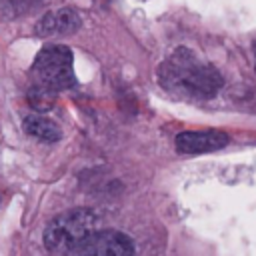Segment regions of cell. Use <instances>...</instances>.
Here are the masks:
<instances>
[{"label":"cell","mask_w":256,"mask_h":256,"mask_svg":"<svg viewBox=\"0 0 256 256\" xmlns=\"http://www.w3.org/2000/svg\"><path fill=\"white\" fill-rule=\"evenodd\" d=\"M158 80L168 92L186 98H212L222 86L218 70L186 48L174 50L160 64Z\"/></svg>","instance_id":"obj_1"},{"label":"cell","mask_w":256,"mask_h":256,"mask_svg":"<svg viewBox=\"0 0 256 256\" xmlns=\"http://www.w3.org/2000/svg\"><path fill=\"white\" fill-rule=\"evenodd\" d=\"M98 216L88 208H74L52 218L44 230V246L54 254H66L96 230Z\"/></svg>","instance_id":"obj_2"},{"label":"cell","mask_w":256,"mask_h":256,"mask_svg":"<svg viewBox=\"0 0 256 256\" xmlns=\"http://www.w3.org/2000/svg\"><path fill=\"white\" fill-rule=\"evenodd\" d=\"M32 76L36 86L50 92L72 88L76 84V76H74V58L70 48L62 44L44 46L32 64Z\"/></svg>","instance_id":"obj_3"},{"label":"cell","mask_w":256,"mask_h":256,"mask_svg":"<svg viewBox=\"0 0 256 256\" xmlns=\"http://www.w3.org/2000/svg\"><path fill=\"white\" fill-rule=\"evenodd\" d=\"M64 256H134V246L118 230H94Z\"/></svg>","instance_id":"obj_4"},{"label":"cell","mask_w":256,"mask_h":256,"mask_svg":"<svg viewBox=\"0 0 256 256\" xmlns=\"http://www.w3.org/2000/svg\"><path fill=\"white\" fill-rule=\"evenodd\" d=\"M174 144H176V150L182 154L214 152L228 144V136L220 130H194V132L178 134Z\"/></svg>","instance_id":"obj_5"},{"label":"cell","mask_w":256,"mask_h":256,"mask_svg":"<svg viewBox=\"0 0 256 256\" xmlns=\"http://www.w3.org/2000/svg\"><path fill=\"white\" fill-rule=\"evenodd\" d=\"M80 14L74 8H58L48 14H44L36 26V32L40 36H62L72 34L80 28Z\"/></svg>","instance_id":"obj_6"},{"label":"cell","mask_w":256,"mask_h":256,"mask_svg":"<svg viewBox=\"0 0 256 256\" xmlns=\"http://www.w3.org/2000/svg\"><path fill=\"white\" fill-rule=\"evenodd\" d=\"M26 134H30L32 138L40 140V142H56L60 140V128L46 116L42 114H28L22 122Z\"/></svg>","instance_id":"obj_7"},{"label":"cell","mask_w":256,"mask_h":256,"mask_svg":"<svg viewBox=\"0 0 256 256\" xmlns=\"http://www.w3.org/2000/svg\"><path fill=\"white\" fill-rule=\"evenodd\" d=\"M42 0H0V12L8 18H14V16L28 12L30 8H34Z\"/></svg>","instance_id":"obj_8"}]
</instances>
